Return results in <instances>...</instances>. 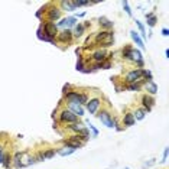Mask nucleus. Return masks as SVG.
<instances>
[{
	"label": "nucleus",
	"mask_w": 169,
	"mask_h": 169,
	"mask_svg": "<svg viewBox=\"0 0 169 169\" xmlns=\"http://www.w3.org/2000/svg\"><path fill=\"white\" fill-rule=\"evenodd\" d=\"M3 155H4V150L3 148H0V163H2V159H3Z\"/></svg>",
	"instance_id": "79ce46f5"
},
{
	"label": "nucleus",
	"mask_w": 169,
	"mask_h": 169,
	"mask_svg": "<svg viewBox=\"0 0 169 169\" xmlns=\"http://www.w3.org/2000/svg\"><path fill=\"white\" fill-rule=\"evenodd\" d=\"M42 28H43V33L47 35L48 38H51V39L55 41L56 35H58V28H56L55 22H47Z\"/></svg>",
	"instance_id": "39448f33"
},
{
	"label": "nucleus",
	"mask_w": 169,
	"mask_h": 169,
	"mask_svg": "<svg viewBox=\"0 0 169 169\" xmlns=\"http://www.w3.org/2000/svg\"><path fill=\"white\" fill-rule=\"evenodd\" d=\"M61 7L65 9V10H68V12H74V10H77L75 6H74V3L72 2H68V0H64V2H61Z\"/></svg>",
	"instance_id": "aec40b11"
},
{
	"label": "nucleus",
	"mask_w": 169,
	"mask_h": 169,
	"mask_svg": "<svg viewBox=\"0 0 169 169\" xmlns=\"http://www.w3.org/2000/svg\"><path fill=\"white\" fill-rule=\"evenodd\" d=\"M68 110L71 111L72 114H75L77 117H81V116H84V113H85L84 106H81L78 103H68Z\"/></svg>",
	"instance_id": "1a4fd4ad"
},
{
	"label": "nucleus",
	"mask_w": 169,
	"mask_h": 169,
	"mask_svg": "<svg viewBox=\"0 0 169 169\" xmlns=\"http://www.w3.org/2000/svg\"><path fill=\"white\" fill-rule=\"evenodd\" d=\"M10 163H12V156H10L9 153H4V155H3V159H2V165H3L6 169H9Z\"/></svg>",
	"instance_id": "bb28decb"
},
{
	"label": "nucleus",
	"mask_w": 169,
	"mask_h": 169,
	"mask_svg": "<svg viewBox=\"0 0 169 169\" xmlns=\"http://www.w3.org/2000/svg\"><path fill=\"white\" fill-rule=\"evenodd\" d=\"M165 56H166V58H169V49H166V51H165Z\"/></svg>",
	"instance_id": "37998d69"
},
{
	"label": "nucleus",
	"mask_w": 169,
	"mask_h": 169,
	"mask_svg": "<svg viewBox=\"0 0 169 169\" xmlns=\"http://www.w3.org/2000/svg\"><path fill=\"white\" fill-rule=\"evenodd\" d=\"M140 78H142V74H140V68H139V69H133V71L127 72L124 81L127 82V85L129 84H136V82H139L140 81Z\"/></svg>",
	"instance_id": "0eeeda50"
},
{
	"label": "nucleus",
	"mask_w": 169,
	"mask_h": 169,
	"mask_svg": "<svg viewBox=\"0 0 169 169\" xmlns=\"http://www.w3.org/2000/svg\"><path fill=\"white\" fill-rule=\"evenodd\" d=\"M93 69H101V62H96V64H94Z\"/></svg>",
	"instance_id": "58836bf2"
},
{
	"label": "nucleus",
	"mask_w": 169,
	"mask_h": 169,
	"mask_svg": "<svg viewBox=\"0 0 169 169\" xmlns=\"http://www.w3.org/2000/svg\"><path fill=\"white\" fill-rule=\"evenodd\" d=\"M123 4V9H124V12L129 15V16H131V10H130V6H129V2H122Z\"/></svg>",
	"instance_id": "72a5a7b5"
},
{
	"label": "nucleus",
	"mask_w": 169,
	"mask_h": 169,
	"mask_svg": "<svg viewBox=\"0 0 169 169\" xmlns=\"http://www.w3.org/2000/svg\"><path fill=\"white\" fill-rule=\"evenodd\" d=\"M130 36H131V39H133V42H135L136 45L140 48V49H145V42L142 41L140 35L137 33L136 30H130Z\"/></svg>",
	"instance_id": "2eb2a0df"
},
{
	"label": "nucleus",
	"mask_w": 169,
	"mask_h": 169,
	"mask_svg": "<svg viewBox=\"0 0 169 169\" xmlns=\"http://www.w3.org/2000/svg\"><path fill=\"white\" fill-rule=\"evenodd\" d=\"M84 25H81V23H78V25L74 26V32H72V36H75V38H80V36H82V33H84Z\"/></svg>",
	"instance_id": "a211bd4d"
},
{
	"label": "nucleus",
	"mask_w": 169,
	"mask_h": 169,
	"mask_svg": "<svg viewBox=\"0 0 169 169\" xmlns=\"http://www.w3.org/2000/svg\"><path fill=\"white\" fill-rule=\"evenodd\" d=\"M166 159H168V148H165V152H163V159H162V163H165Z\"/></svg>",
	"instance_id": "4c0bfd02"
},
{
	"label": "nucleus",
	"mask_w": 169,
	"mask_h": 169,
	"mask_svg": "<svg viewBox=\"0 0 169 169\" xmlns=\"http://www.w3.org/2000/svg\"><path fill=\"white\" fill-rule=\"evenodd\" d=\"M56 28L58 29H69L71 30V28H74V26L77 25V17L75 16H68V17H64V19H61V22H58V23H55Z\"/></svg>",
	"instance_id": "7ed1b4c3"
},
{
	"label": "nucleus",
	"mask_w": 169,
	"mask_h": 169,
	"mask_svg": "<svg viewBox=\"0 0 169 169\" xmlns=\"http://www.w3.org/2000/svg\"><path fill=\"white\" fill-rule=\"evenodd\" d=\"M87 101H88V97H87V94L81 93V96H80V104H81V106H84V104H87Z\"/></svg>",
	"instance_id": "f704fd0d"
},
{
	"label": "nucleus",
	"mask_w": 169,
	"mask_h": 169,
	"mask_svg": "<svg viewBox=\"0 0 169 169\" xmlns=\"http://www.w3.org/2000/svg\"><path fill=\"white\" fill-rule=\"evenodd\" d=\"M74 152H75L74 149L67 148V146H64V148H61V149H58V150H56V153H58L59 156H69V155H72Z\"/></svg>",
	"instance_id": "6ab92c4d"
},
{
	"label": "nucleus",
	"mask_w": 169,
	"mask_h": 169,
	"mask_svg": "<svg viewBox=\"0 0 169 169\" xmlns=\"http://www.w3.org/2000/svg\"><path fill=\"white\" fill-rule=\"evenodd\" d=\"M48 20L49 22H54V20H58L61 17V9L56 7V6H51L49 10H48Z\"/></svg>",
	"instance_id": "f8f14e48"
},
{
	"label": "nucleus",
	"mask_w": 169,
	"mask_h": 169,
	"mask_svg": "<svg viewBox=\"0 0 169 169\" xmlns=\"http://www.w3.org/2000/svg\"><path fill=\"white\" fill-rule=\"evenodd\" d=\"M142 106H143V110L146 113L150 111L153 109V106H155V98L152 96H143L142 97Z\"/></svg>",
	"instance_id": "9b49d317"
},
{
	"label": "nucleus",
	"mask_w": 169,
	"mask_h": 169,
	"mask_svg": "<svg viewBox=\"0 0 169 169\" xmlns=\"http://www.w3.org/2000/svg\"><path fill=\"white\" fill-rule=\"evenodd\" d=\"M22 158H23V153H22V152H16V153H15V156L12 158L15 168H22Z\"/></svg>",
	"instance_id": "f3484780"
},
{
	"label": "nucleus",
	"mask_w": 169,
	"mask_h": 169,
	"mask_svg": "<svg viewBox=\"0 0 169 169\" xmlns=\"http://www.w3.org/2000/svg\"><path fill=\"white\" fill-rule=\"evenodd\" d=\"M146 19H148V22H146V23H148V26H150V28H153V26L156 25L158 17L155 16L153 13H148V15H146Z\"/></svg>",
	"instance_id": "b1692460"
},
{
	"label": "nucleus",
	"mask_w": 169,
	"mask_h": 169,
	"mask_svg": "<svg viewBox=\"0 0 169 169\" xmlns=\"http://www.w3.org/2000/svg\"><path fill=\"white\" fill-rule=\"evenodd\" d=\"M85 123H87V126H88L90 130L93 131V135H91V137H97V136H98V130H97V129H96V127H94L90 122H85Z\"/></svg>",
	"instance_id": "2f4dec72"
},
{
	"label": "nucleus",
	"mask_w": 169,
	"mask_h": 169,
	"mask_svg": "<svg viewBox=\"0 0 169 169\" xmlns=\"http://www.w3.org/2000/svg\"><path fill=\"white\" fill-rule=\"evenodd\" d=\"M80 96H81V93H78V91H68V93H65L64 98L68 103H78L80 104Z\"/></svg>",
	"instance_id": "ddd939ff"
},
{
	"label": "nucleus",
	"mask_w": 169,
	"mask_h": 169,
	"mask_svg": "<svg viewBox=\"0 0 169 169\" xmlns=\"http://www.w3.org/2000/svg\"><path fill=\"white\" fill-rule=\"evenodd\" d=\"M93 58L96 62H104L107 58V52L106 49H98V51H96L93 54Z\"/></svg>",
	"instance_id": "4468645a"
},
{
	"label": "nucleus",
	"mask_w": 169,
	"mask_h": 169,
	"mask_svg": "<svg viewBox=\"0 0 169 169\" xmlns=\"http://www.w3.org/2000/svg\"><path fill=\"white\" fill-rule=\"evenodd\" d=\"M84 61H82V58L78 59V62H77V71H81L82 72V69H84Z\"/></svg>",
	"instance_id": "c9c22d12"
},
{
	"label": "nucleus",
	"mask_w": 169,
	"mask_h": 169,
	"mask_svg": "<svg viewBox=\"0 0 169 169\" xmlns=\"http://www.w3.org/2000/svg\"><path fill=\"white\" fill-rule=\"evenodd\" d=\"M56 38H58V41L59 42H67V43H69L72 41V30H69V29H65V30H61V32H58V35H56Z\"/></svg>",
	"instance_id": "9d476101"
},
{
	"label": "nucleus",
	"mask_w": 169,
	"mask_h": 169,
	"mask_svg": "<svg viewBox=\"0 0 169 169\" xmlns=\"http://www.w3.org/2000/svg\"><path fill=\"white\" fill-rule=\"evenodd\" d=\"M85 106H87V110H88L90 114H96L97 110L100 109V106H101V100L100 98H91V100L87 101Z\"/></svg>",
	"instance_id": "6e6552de"
},
{
	"label": "nucleus",
	"mask_w": 169,
	"mask_h": 169,
	"mask_svg": "<svg viewBox=\"0 0 169 169\" xmlns=\"http://www.w3.org/2000/svg\"><path fill=\"white\" fill-rule=\"evenodd\" d=\"M110 67H111L110 61H104V62H101V69H109Z\"/></svg>",
	"instance_id": "e433bc0d"
},
{
	"label": "nucleus",
	"mask_w": 169,
	"mask_h": 169,
	"mask_svg": "<svg viewBox=\"0 0 169 169\" xmlns=\"http://www.w3.org/2000/svg\"><path fill=\"white\" fill-rule=\"evenodd\" d=\"M55 153H56L55 149H48V150L43 152V156H45V159H51V158L55 156Z\"/></svg>",
	"instance_id": "7c9ffc66"
},
{
	"label": "nucleus",
	"mask_w": 169,
	"mask_h": 169,
	"mask_svg": "<svg viewBox=\"0 0 169 169\" xmlns=\"http://www.w3.org/2000/svg\"><path fill=\"white\" fill-rule=\"evenodd\" d=\"M131 114H133L135 120H143V118L146 117V111H145L143 109H137L135 113H131Z\"/></svg>",
	"instance_id": "393cba45"
},
{
	"label": "nucleus",
	"mask_w": 169,
	"mask_h": 169,
	"mask_svg": "<svg viewBox=\"0 0 169 169\" xmlns=\"http://www.w3.org/2000/svg\"><path fill=\"white\" fill-rule=\"evenodd\" d=\"M68 129H69L71 131H75L77 135H78V133L84 129V126H82V123H72L71 126H68Z\"/></svg>",
	"instance_id": "a878e982"
},
{
	"label": "nucleus",
	"mask_w": 169,
	"mask_h": 169,
	"mask_svg": "<svg viewBox=\"0 0 169 169\" xmlns=\"http://www.w3.org/2000/svg\"><path fill=\"white\" fill-rule=\"evenodd\" d=\"M153 163H155V159H150V162H146V163H145V168H146V166L153 165Z\"/></svg>",
	"instance_id": "a19ab883"
},
{
	"label": "nucleus",
	"mask_w": 169,
	"mask_h": 169,
	"mask_svg": "<svg viewBox=\"0 0 169 169\" xmlns=\"http://www.w3.org/2000/svg\"><path fill=\"white\" fill-rule=\"evenodd\" d=\"M135 123H136V120H135V117H133V114H131V113H126V114H124V126L130 127V126H133Z\"/></svg>",
	"instance_id": "4be33fe9"
},
{
	"label": "nucleus",
	"mask_w": 169,
	"mask_h": 169,
	"mask_svg": "<svg viewBox=\"0 0 169 169\" xmlns=\"http://www.w3.org/2000/svg\"><path fill=\"white\" fill-rule=\"evenodd\" d=\"M96 41H97L103 48H109V47H111L114 42V33L110 32V30H103V32L97 33Z\"/></svg>",
	"instance_id": "f257e3e1"
},
{
	"label": "nucleus",
	"mask_w": 169,
	"mask_h": 169,
	"mask_svg": "<svg viewBox=\"0 0 169 169\" xmlns=\"http://www.w3.org/2000/svg\"><path fill=\"white\" fill-rule=\"evenodd\" d=\"M64 143H65L67 148H71V149H74V150H77V149H80V148L84 146V142H82V139H81V136H78V135L71 136V137L67 139Z\"/></svg>",
	"instance_id": "20e7f679"
},
{
	"label": "nucleus",
	"mask_w": 169,
	"mask_h": 169,
	"mask_svg": "<svg viewBox=\"0 0 169 169\" xmlns=\"http://www.w3.org/2000/svg\"><path fill=\"white\" fill-rule=\"evenodd\" d=\"M140 74H142V77H145V78H146V81H153L152 72L149 71V69H145V68H140Z\"/></svg>",
	"instance_id": "cd10ccee"
},
{
	"label": "nucleus",
	"mask_w": 169,
	"mask_h": 169,
	"mask_svg": "<svg viewBox=\"0 0 169 169\" xmlns=\"http://www.w3.org/2000/svg\"><path fill=\"white\" fill-rule=\"evenodd\" d=\"M59 120L62 123H71V124L72 123H78V117L75 114H72L68 109H65V110H62L59 113Z\"/></svg>",
	"instance_id": "423d86ee"
},
{
	"label": "nucleus",
	"mask_w": 169,
	"mask_h": 169,
	"mask_svg": "<svg viewBox=\"0 0 169 169\" xmlns=\"http://www.w3.org/2000/svg\"><path fill=\"white\" fill-rule=\"evenodd\" d=\"M131 51H133V48L131 47H126L123 49V56L127 59V61H131Z\"/></svg>",
	"instance_id": "c85d7f7f"
},
{
	"label": "nucleus",
	"mask_w": 169,
	"mask_h": 169,
	"mask_svg": "<svg viewBox=\"0 0 169 169\" xmlns=\"http://www.w3.org/2000/svg\"><path fill=\"white\" fill-rule=\"evenodd\" d=\"M127 88L130 90V91H139L140 90V81L139 82H136V84H129L127 85Z\"/></svg>",
	"instance_id": "473e14b6"
},
{
	"label": "nucleus",
	"mask_w": 169,
	"mask_h": 169,
	"mask_svg": "<svg viewBox=\"0 0 169 169\" xmlns=\"http://www.w3.org/2000/svg\"><path fill=\"white\" fill-rule=\"evenodd\" d=\"M136 26L139 28V30H140V38H142V41H143V39L146 38V30H145V26L142 25V22H139V20H136Z\"/></svg>",
	"instance_id": "c756f323"
},
{
	"label": "nucleus",
	"mask_w": 169,
	"mask_h": 169,
	"mask_svg": "<svg viewBox=\"0 0 169 169\" xmlns=\"http://www.w3.org/2000/svg\"><path fill=\"white\" fill-rule=\"evenodd\" d=\"M145 88L148 91L150 96H155L158 93V85L153 82V81H146V84H145Z\"/></svg>",
	"instance_id": "dca6fc26"
},
{
	"label": "nucleus",
	"mask_w": 169,
	"mask_h": 169,
	"mask_svg": "<svg viewBox=\"0 0 169 169\" xmlns=\"http://www.w3.org/2000/svg\"><path fill=\"white\" fill-rule=\"evenodd\" d=\"M131 61H135V62H140V61H143L142 52H140L139 49H136V48H133V51H131Z\"/></svg>",
	"instance_id": "412c9836"
},
{
	"label": "nucleus",
	"mask_w": 169,
	"mask_h": 169,
	"mask_svg": "<svg viewBox=\"0 0 169 169\" xmlns=\"http://www.w3.org/2000/svg\"><path fill=\"white\" fill-rule=\"evenodd\" d=\"M162 35H163V36H168V35H169V30L166 29V28H163V29H162Z\"/></svg>",
	"instance_id": "ea45409f"
},
{
	"label": "nucleus",
	"mask_w": 169,
	"mask_h": 169,
	"mask_svg": "<svg viewBox=\"0 0 169 169\" xmlns=\"http://www.w3.org/2000/svg\"><path fill=\"white\" fill-rule=\"evenodd\" d=\"M98 22H100V26L104 28V29H111V28H113V22L109 20L107 17H100Z\"/></svg>",
	"instance_id": "5701e85b"
},
{
	"label": "nucleus",
	"mask_w": 169,
	"mask_h": 169,
	"mask_svg": "<svg viewBox=\"0 0 169 169\" xmlns=\"http://www.w3.org/2000/svg\"><path fill=\"white\" fill-rule=\"evenodd\" d=\"M97 117H98V120H100V122H101L104 126L109 127V129H114V127H117V122H116V120L111 117L110 111L103 110L100 114H97Z\"/></svg>",
	"instance_id": "f03ea898"
}]
</instances>
